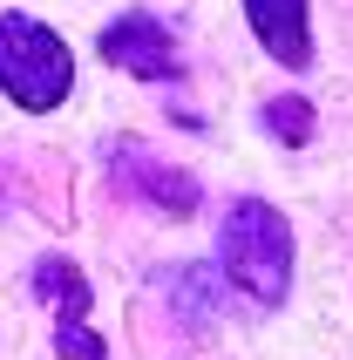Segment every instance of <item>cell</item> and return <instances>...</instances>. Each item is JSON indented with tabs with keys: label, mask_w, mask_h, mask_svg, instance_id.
<instances>
[{
	"label": "cell",
	"mask_w": 353,
	"mask_h": 360,
	"mask_svg": "<svg viewBox=\"0 0 353 360\" xmlns=\"http://www.w3.org/2000/svg\"><path fill=\"white\" fill-rule=\"evenodd\" d=\"M258 122H265V136L285 143V150H306V143H313V129H319V122H313V102H306V96H272Z\"/></svg>",
	"instance_id": "8"
},
{
	"label": "cell",
	"mask_w": 353,
	"mask_h": 360,
	"mask_svg": "<svg viewBox=\"0 0 353 360\" xmlns=\"http://www.w3.org/2000/svg\"><path fill=\"white\" fill-rule=\"evenodd\" d=\"M68 89H75L68 41L34 14H0V96L27 116H48L68 102Z\"/></svg>",
	"instance_id": "2"
},
{
	"label": "cell",
	"mask_w": 353,
	"mask_h": 360,
	"mask_svg": "<svg viewBox=\"0 0 353 360\" xmlns=\"http://www.w3.org/2000/svg\"><path fill=\"white\" fill-rule=\"evenodd\" d=\"M293 224H285V211L265 198H238L231 211H224V224H217V272H224V285H231L238 300L252 306H285V292H293Z\"/></svg>",
	"instance_id": "1"
},
{
	"label": "cell",
	"mask_w": 353,
	"mask_h": 360,
	"mask_svg": "<svg viewBox=\"0 0 353 360\" xmlns=\"http://www.w3.org/2000/svg\"><path fill=\"white\" fill-rule=\"evenodd\" d=\"M109 163H116V191H122V198H143V204H157L163 218H191V211H197V198H204L191 170H176V163L150 157V150L109 143Z\"/></svg>",
	"instance_id": "5"
},
{
	"label": "cell",
	"mask_w": 353,
	"mask_h": 360,
	"mask_svg": "<svg viewBox=\"0 0 353 360\" xmlns=\"http://www.w3.org/2000/svg\"><path fill=\"white\" fill-rule=\"evenodd\" d=\"M96 55H102V61H116L122 75H136V82H176V75H184V55H176L170 27H163L150 7H129V14H116V20L96 34Z\"/></svg>",
	"instance_id": "4"
},
{
	"label": "cell",
	"mask_w": 353,
	"mask_h": 360,
	"mask_svg": "<svg viewBox=\"0 0 353 360\" xmlns=\"http://www.w3.org/2000/svg\"><path fill=\"white\" fill-rule=\"evenodd\" d=\"M245 20H252L258 48L278 61V68H313V14L306 0H245Z\"/></svg>",
	"instance_id": "6"
},
{
	"label": "cell",
	"mask_w": 353,
	"mask_h": 360,
	"mask_svg": "<svg viewBox=\"0 0 353 360\" xmlns=\"http://www.w3.org/2000/svg\"><path fill=\"white\" fill-rule=\"evenodd\" d=\"M157 285H163V300H170L176 326H191V333H211L217 326V272L211 265H170Z\"/></svg>",
	"instance_id": "7"
},
{
	"label": "cell",
	"mask_w": 353,
	"mask_h": 360,
	"mask_svg": "<svg viewBox=\"0 0 353 360\" xmlns=\"http://www.w3.org/2000/svg\"><path fill=\"white\" fill-rule=\"evenodd\" d=\"M27 292L55 306V354L61 360H109L102 333H89V300H96V292H89L75 259H61V252L34 259L27 265Z\"/></svg>",
	"instance_id": "3"
}]
</instances>
